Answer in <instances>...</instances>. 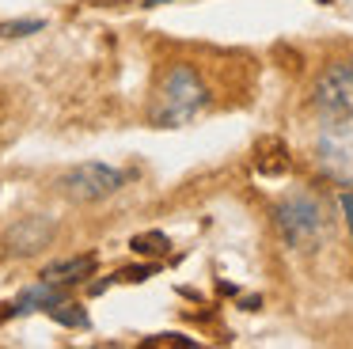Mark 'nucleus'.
I'll return each mask as SVG.
<instances>
[{"mask_svg":"<svg viewBox=\"0 0 353 349\" xmlns=\"http://www.w3.org/2000/svg\"><path fill=\"white\" fill-rule=\"evenodd\" d=\"M148 273H156V266H141V270H122L118 277H122V281H145Z\"/></svg>","mask_w":353,"mask_h":349,"instance_id":"12","label":"nucleus"},{"mask_svg":"<svg viewBox=\"0 0 353 349\" xmlns=\"http://www.w3.org/2000/svg\"><path fill=\"white\" fill-rule=\"evenodd\" d=\"M50 315H54L57 323H65V326H88V315L77 308V303H69V300L57 303V308H50Z\"/></svg>","mask_w":353,"mask_h":349,"instance_id":"10","label":"nucleus"},{"mask_svg":"<svg viewBox=\"0 0 353 349\" xmlns=\"http://www.w3.org/2000/svg\"><path fill=\"white\" fill-rule=\"evenodd\" d=\"M209 106V83L205 76L194 65L179 61L168 72L160 76L152 91V103H148V121L156 129H179L186 121H194L201 110Z\"/></svg>","mask_w":353,"mask_h":349,"instance_id":"1","label":"nucleus"},{"mask_svg":"<svg viewBox=\"0 0 353 349\" xmlns=\"http://www.w3.org/2000/svg\"><path fill=\"white\" fill-rule=\"evenodd\" d=\"M125 186V174L110 163H99V159H88V163H77L57 179V190H61L69 201L77 205H92L103 201V197L118 194Z\"/></svg>","mask_w":353,"mask_h":349,"instance_id":"4","label":"nucleus"},{"mask_svg":"<svg viewBox=\"0 0 353 349\" xmlns=\"http://www.w3.org/2000/svg\"><path fill=\"white\" fill-rule=\"evenodd\" d=\"M327 224H330L327 209L307 194L285 197L274 209V228H277L285 247H315V243L327 235Z\"/></svg>","mask_w":353,"mask_h":349,"instance_id":"3","label":"nucleus"},{"mask_svg":"<svg viewBox=\"0 0 353 349\" xmlns=\"http://www.w3.org/2000/svg\"><path fill=\"white\" fill-rule=\"evenodd\" d=\"M31 30H42V23H39V19H31V23H12L8 34H31Z\"/></svg>","mask_w":353,"mask_h":349,"instance_id":"13","label":"nucleus"},{"mask_svg":"<svg viewBox=\"0 0 353 349\" xmlns=\"http://www.w3.org/2000/svg\"><path fill=\"white\" fill-rule=\"evenodd\" d=\"M92 270H95V258L92 255H80V258H65V262H54V266H46L42 270V281H54V285H77V281H84V277H92Z\"/></svg>","mask_w":353,"mask_h":349,"instance_id":"8","label":"nucleus"},{"mask_svg":"<svg viewBox=\"0 0 353 349\" xmlns=\"http://www.w3.org/2000/svg\"><path fill=\"white\" fill-rule=\"evenodd\" d=\"M148 346H194V341L183 334H160V338H148Z\"/></svg>","mask_w":353,"mask_h":349,"instance_id":"11","label":"nucleus"},{"mask_svg":"<svg viewBox=\"0 0 353 349\" xmlns=\"http://www.w3.org/2000/svg\"><path fill=\"white\" fill-rule=\"evenodd\" d=\"M54 220L50 217H19L16 224L8 228V235H4V243H8L12 255H39L42 247H50V239H54Z\"/></svg>","mask_w":353,"mask_h":349,"instance_id":"6","label":"nucleus"},{"mask_svg":"<svg viewBox=\"0 0 353 349\" xmlns=\"http://www.w3.org/2000/svg\"><path fill=\"white\" fill-rule=\"evenodd\" d=\"M130 247L137 250V255H163L171 243H168V235H163V232H145V235H133Z\"/></svg>","mask_w":353,"mask_h":349,"instance_id":"9","label":"nucleus"},{"mask_svg":"<svg viewBox=\"0 0 353 349\" xmlns=\"http://www.w3.org/2000/svg\"><path fill=\"white\" fill-rule=\"evenodd\" d=\"M312 110L330 133H350L353 129V61L327 65L312 83Z\"/></svg>","mask_w":353,"mask_h":349,"instance_id":"2","label":"nucleus"},{"mask_svg":"<svg viewBox=\"0 0 353 349\" xmlns=\"http://www.w3.org/2000/svg\"><path fill=\"white\" fill-rule=\"evenodd\" d=\"M315 167L323 171V179H330L334 186H353V141L345 137H327L315 148Z\"/></svg>","mask_w":353,"mask_h":349,"instance_id":"5","label":"nucleus"},{"mask_svg":"<svg viewBox=\"0 0 353 349\" xmlns=\"http://www.w3.org/2000/svg\"><path fill=\"white\" fill-rule=\"evenodd\" d=\"M69 300V292H65V285H54V281H39V285H31L27 292H19V300H16V308L12 311H34V308H42V311H50V308H57V303H65Z\"/></svg>","mask_w":353,"mask_h":349,"instance_id":"7","label":"nucleus"}]
</instances>
